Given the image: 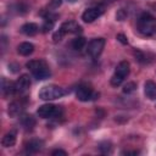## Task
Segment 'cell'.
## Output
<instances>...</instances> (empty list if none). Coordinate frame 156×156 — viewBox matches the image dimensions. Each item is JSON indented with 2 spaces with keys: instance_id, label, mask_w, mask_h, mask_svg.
Here are the masks:
<instances>
[{
  "instance_id": "6da1fadb",
  "label": "cell",
  "mask_w": 156,
  "mask_h": 156,
  "mask_svg": "<svg viewBox=\"0 0 156 156\" xmlns=\"http://www.w3.org/2000/svg\"><path fill=\"white\" fill-rule=\"evenodd\" d=\"M26 67L32 72L34 78L38 80H44L49 78L51 74L50 68L44 60H30L26 63Z\"/></svg>"
},
{
  "instance_id": "7a4b0ae2",
  "label": "cell",
  "mask_w": 156,
  "mask_h": 156,
  "mask_svg": "<svg viewBox=\"0 0 156 156\" xmlns=\"http://www.w3.org/2000/svg\"><path fill=\"white\" fill-rule=\"evenodd\" d=\"M138 30L145 37L152 35L156 32V18L152 15L144 12L138 20Z\"/></svg>"
},
{
  "instance_id": "3957f363",
  "label": "cell",
  "mask_w": 156,
  "mask_h": 156,
  "mask_svg": "<svg viewBox=\"0 0 156 156\" xmlns=\"http://www.w3.org/2000/svg\"><path fill=\"white\" fill-rule=\"evenodd\" d=\"M39 98L41 100H45V101H49V100H55V99H58L61 96L65 95V90L63 88L58 87V85H45L40 90H39Z\"/></svg>"
},
{
  "instance_id": "277c9868",
  "label": "cell",
  "mask_w": 156,
  "mask_h": 156,
  "mask_svg": "<svg viewBox=\"0 0 156 156\" xmlns=\"http://www.w3.org/2000/svg\"><path fill=\"white\" fill-rule=\"evenodd\" d=\"M37 113L40 118H54V117H60L62 113V110L60 106H55L52 104H44L39 106L37 110Z\"/></svg>"
},
{
  "instance_id": "5b68a950",
  "label": "cell",
  "mask_w": 156,
  "mask_h": 156,
  "mask_svg": "<svg viewBox=\"0 0 156 156\" xmlns=\"http://www.w3.org/2000/svg\"><path fill=\"white\" fill-rule=\"evenodd\" d=\"M105 44H106V40L104 38H95V39H91L89 43H88V46H87V52L88 55L91 57V58H98L104 48H105Z\"/></svg>"
},
{
  "instance_id": "8992f818",
  "label": "cell",
  "mask_w": 156,
  "mask_h": 156,
  "mask_svg": "<svg viewBox=\"0 0 156 156\" xmlns=\"http://www.w3.org/2000/svg\"><path fill=\"white\" fill-rule=\"evenodd\" d=\"M102 12H104V9H102L101 6L89 7V9H87V10L83 12L82 20H83L84 22H87V23H91V22H94L98 17H100V16L102 15Z\"/></svg>"
},
{
  "instance_id": "52a82bcc",
  "label": "cell",
  "mask_w": 156,
  "mask_h": 156,
  "mask_svg": "<svg viewBox=\"0 0 156 156\" xmlns=\"http://www.w3.org/2000/svg\"><path fill=\"white\" fill-rule=\"evenodd\" d=\"M76 96H77V99H78L79 101H89V100L94 99L95 94H94L93 89H91L89 85L82 84V85H79V87L77 88V90H76Z\"/></svg>"
},
{
  "instance_id": "ba28073f",
  "label": "cell",
  "mask_w": 156,
  "mask_h": 156,
  "mask_svg": "<svg viewBox=\"0 0 156 156\" xmlns=\"http://www.w3.org/2000/svg\"><path fill=\"white\" fill-rule=\"evenodd\" d=\"M16 93H24L30 87V78L28 74H22L16 82Z\"/></svg>"
},
{
  "instance_id": "9c48e42d",
  "label": "cell",
  "mask_w": 156,
  "mask_h": 156,
  "mask_svg": "<svg viewBox=\"0 0 156 156\" xmlns=\"http://www.w3.org/2000/svg\"><path fill=\"white\" fill-rule=\"evenodd\" d=\"M60 29L67 34V33H80L82 32V27L76 22V21H67L63 22L60 27Z\"/></svg>"
},
{
  "instance_id": "30bf717a",
  "label": "cell",
  "mask_w": 156,
  "mask_h": 156,
  "mask_svg": "<svg viewBox=\"0 0 156 156\" xmlns=\"http://www.w3.org/2000/svg\"><path fill=\"white\" fill-rule=\"evenodd\" d=\"M1 91L4 96H10L16 93V84L11 80H7L6 78L1 79Z\"/></svg>"
},
{
  "instance_id": "8fae6325",
  "label": "cell",
  "mask_w": 156,
  "mask_h": 156,
  "mask_svg": "<svg viewBox=\"0 0 156 156\" xmlns=\"http://www.w3.org/2000/svg\"><path fill=\"white\" fill-rule=\"evenodd\" d=\"M38 32H39V26H38L37 23H33V22L24 23V24L21 27V33H23L24 35H28V37L35 35Z\"/></svg>"
},
{
  "instance_id": "7c38bea8",
  "label": "cell",
  "mask_w": 156,
  "mask_h": 156,
  "mask_svg": "<svg viewBox=\"0 0 156 156\" xmlns=\"http://www.w3.org/2000/svg\"><path fill=\"white\" fill-rule=\"evenodd\" d=\"M144 93L147 99L155 100L156 99V83L152 80H146L144 84Z\"/></svg>"
},
{
  "instance_id": "4fadbf2b",
  "label": "cell",
  "mask_w": 156,
  "mask_h": 156,
  "mask_svg": "<svg viewBox=\"0 0 156 156\" xmlns=\"http://www.w3.org/2000/svg\"><path fill=\"white\" fill-rule=\"evenodd\" d=\"M129 72H130V65H129L128 61H121V62L117 65L116 71H115V73L118 74V76L122 77V78H126V77L129 74Z\"/></svg>"
},
{
  "instance_id": "5bb4252c",
  "label": "cell",
  "mask_w": 156,
  "mask_h": 156,
  "mask_svg": "<svg viewBox=\"0 0 156 156\" xmlns=\"http://www.w3.org/2000/svg\"><path fill=\"white\" fill-rule=\"evenodd\" d=\"M17 51L22 56H29L34 51V45L29 41H23L17 46Z\"/></svg>"
},
{
  "instance_id": "9a60e30c",
  "label": "cell",
  "mask_w": 156,
  "mask_h": 156,
  "mask_svg": "<svg viewBox=\"0 0 156 156\" xmlns=\"http://www.w3.org/2000/svg\"><path fill=\"white\" fill-rule=\"evenodd\" d=\"M23 108H24V107H23L22 102H20V101H13V102H11V104L9 105L7 112H9L10 117H17V116H20V115L22 113Z\"/></svg>"
},
{
  "instance_id": "2e32d148",
  "label": "cell",
  "mask_w": 156,
  "mask_h": 156,
  "mask_svg": "<svg viewBox=\"0 0 156 156\" xmlns=\"http://www.w3.org/2000/svg\"><path fill=\"white\" fill-rule=\"evenodd\" d=\"M41 147H43V141L39 140V139H33V140H30L29 143H27V145H26V150H27V152H29V154H35V152H38Z\"/></svg>"
},
{
  "instance_id": "e0dca14e",
  "label": "cell",
  "mask_w": 156,
  "mask_h": 156,
  "mask_svg": "<svg viewBox=\"0 0 156 156\" xmlns=\"http://www.w3.org/2000/svg\"><path fill=\"white\" fill-rule=\"evenodd\" d=\"M21 124L24 127V129L30 130L35 126V118L32 115H22L21 116Z\"/></svg>"
},
{
  "instance_id": "ac0fdd59",
  "label": "cell",
  "mask_w": 156,
  "mask_h": 156,
  "mask_svg": "<svg viewBox=\"0 0 156 156\" xmlns=\"http://www.w3.org/2000/svg\"><path fill=\"white\" fill-rule=\"evenodd\" d=\"M1 144L4 147H11L16 144V132H9L4 135Z\"/></svg>"
},
{
  "instance_id": "d6986e66",
  "label": "cell",
  "mask_w": 156,
  "mask_h": 156,
  "mask_svg": "<svg viewBox=\"0 0 156 156\" xmlns=\"http://www.w3.org/2000/svg\"><path fill=\"white\" fill-rule=\"evenodd\" d=\"M85 44H87V41H85V39L83 38V37H77V38H74L73 40H72V48L74 49V50H77V51H79V50H82L84 46H85Z\"/></svg>"
},
{
  "instance_id": "ffe728a7",
  "label": "cell",
  "mask_w": 156,
  "mask_h": 156,
  "mask_svg": "<svg viewBox=\"0 0 156 156\" xmlns=\"http://www.w3.org/2000/svg\"><path fill=\"white\" fill-rule=\"evenodd\" d=\"M135 90H136V83L135 82H127L123 85V93L124 94H132Z\"/></svg>"
},
{
  "instance_id": "44dd1931",
  "label": "cell",
  "mask_w": 156,
  "mask_h": 156,
  "mask_svg": "<svg viewBox=\"0 0 156 156\" xmlns=\"http://www.w3.org/2000/svg\"><path fill=\"white\" fill-rule=\"evenodd\" d=\"M99 150H100V152H102V154H111V151H112V145H111L110 141H102V143L99 145Z\"/></svg>"
},
{
  "instance_id": "7402d4cb",
  "label": "cell",
  "mask_w": 156,
  "mask_h": 156,
  "mask_svg": "<svg viewBox=\"0 0 156 156\" xmlns=\"http://www.w3.org/2000/svg\"><path fill=\"white\" fill-rule=\"evenodd\" d=\"M123 80H124V78H122V77H119L118 74H113L112 77H111V80H110V83H111V85L112 87H118V85H121L122 83H123Z\"/></svg>"
},
{
  "instance_id": "603a6c76",
  "label": "cell",
  "mask_w": 156,
  "mask_h": 156,
  "mask_svg": "<svg viewBox=\"0 0 156 156\" xmlns=\"http://www.w3.org/2000/svg\"><path fill=\"white\" fill-rule=\"evenodd\" d=\"M63 35H65V33H63L61 29H58V30H56V32L54 33V37H52V39H54V41H55V43H57V41L62 40Z\"/></svg>"
},
{
  "instance_id": "cb8c5ba5",
  "label": "cell",
  "mask_w": 156,
  "mask_h": 156,
  "mask_svg": "<svg viewBox=\"0 0 156 156\" xmlns=\"http://www.w3.org/2000/svg\"><path fill=\"white\" fill-rule=\"evenodd\" d=\"M127 15H128V13L124 11V9H121V10L117 12V15H116V16H117V18H118L119 21H123V20L127 17Z\"/></svg>"
},
{
  "instance_id": "d4e9b609",
  "label": "cell",
  "mask_w": 156,
  "mask_h": 156,
  "mask_svg": "<svg viewBox=\"0 0 156 156\" xmlns=\"http://www.w3.org/2000/svg\"><path fill=\"white\" fill-rule=\"evenodd\" d=\"M61 4H62V0H50V7H52V9L60 7Z\"/></svg>"
},
{
  "instance_id": "484cf974",
  "label": "cell",
  "mask_w": 156,
  "mask_h": 156,
  "mask_svg": "<svg viewBox=\"0 0 156 156\" xmlns=\"http://www.w3.org/2000/svg\"><path fill=\"white\" fill-rule=\"evenodd\" d=\"M116 38H117V40H118V41H121L122 44H127V43H128V40H127V37H126L124 34H122V33L117 34V37H116Z\"/></svg>"
},
{
  "instance_id": "4316f807",
  "label": "cell",
  "mask_w": 156,
  "mask_h": 156,
  "mask_svg": "<svg viewBox=\"0 0 156 156\" xmlns=\"http://www.w3.org/2000/svg\"><path fill=\"white\" fill-rule=\"evenodd\" d=\"M51 155H52V156H58V155H61V156H66V155H67V152H66L65 150L57 149V150H54V151L51 152Z\"/></svg>"
},
{
  "instance_id": "83f0119b",
  "label": "cell",
  "mask_w": 156,
  "mask_h": 156,
  "mask_svg": "<svg viewBox=\"0 0 156 156\" xmlns=\"http://www.w3.org/2000/svg\"><path fill=\"white\" fill-rule=\"evenodd\" d=\"M123 155H138V151H124Z\"/></svg>"
},
{
  "instance_id": "f1b7e54d",
  "label": "cell",
  "mask_w": 156,
  "mask_h": 156,
  "mask_svg": "<svg viewBox=\"0 0 156 156\" xmlns=\"http://www.w3.org/2000/svg\"><path fill=\"white\" fill-rule=\"evenodd\" d=\"M68 1H71V2H74V1H77V0H68Z\"/></svg>"
}]
</instances>
